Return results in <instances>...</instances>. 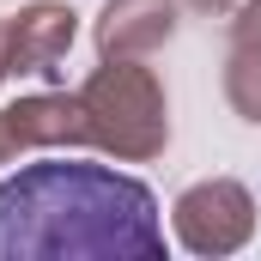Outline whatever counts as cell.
<instances>
[{"label": "cell", "instance_id": "cell-1", "mask_svg": "<svg viewBox=\"0 0 261 261\" xmlns=\"http://www.w3.org/2000/svg\"><path fill=\"white\" fill-rule=\"evenodd\" d=\"M164 255L158 200L91 158H43L0 182V261Z\"/></svg>", "mask_w": 261, "mask_h": 261}]
</instances>
